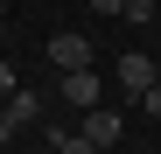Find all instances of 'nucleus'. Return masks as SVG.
<instances>
[{"mask_svg": "<svg viewBox=\"0 0 161 154\" xmlns=\"http://www.w3.org/2000/svg\"><path fill=\"white\" fill-rule=\"evenodd\" d=\"M154 84H161L154 56H140V49H133V56H119V91H126V98H147Z\"/></svg>", "mask_w": 161, "mask_h": 154, "instance_id": "1", "label": "nucleus"}, {"mask_svg": "<svg viewBox=\"0 0 161 154\" xmlns=\"http://www.w3.org/2000/svg\"><path fill=\"white\" fill-rule=\"evenodd\" d=\"M49 63H56V70H91V42L77 35V28L49 35Z\"/></svg>", "mask_w": 161, "mask_h": 154, "instance_id": "2", "label": "nucleus"}, {"mask_svg": "<svg viewBox=\"0 0 161 154\" xmlns=\"http://www.w3.org/2000/svg\"><path fill=\"white\" fill-rule=\"evenodd\" d=\"M63 105H77V112L98 105V70H63Z\"/></svg>", "mask_w": 161, "mask_h": 154, "instance_id": "3", "label": "nucleus"}, {"mask_svg": "<svg viewBox=\"0 0 161 154\" xmlns=\"http://www.w3.org/2000/svg\"><path fill=\"white\" fill-rule=\"evenodd\" d=\"M77 133H84V140H98V147H112V140L126 133V119H119V112H105V105H91V112H84V126H77Z\"/></svg>", "mask_w": 161, "mask_h": 154, "instance_id": "4", "label": "nucleus"}, {"mask_svg": "<svg viewBox=\"0 0 161 154\" xmlns=\"http://www.w3.org/2000/svg\"><path fill=\"white\" fill-rule=\"evenodd\" d=\"M7 112H14V119H21V126H28V119H35V112H42V98H35V91H28V84H21V91H14V98H7Z\"/></svg>", "mask_w": 161, "mask_h": 154, "instance_id": "5", "label": "nucleus"}, {"mask_svg": "<svg viewBox=\"0 0 161 154\" xmlns=\"http://www.w3.org/2000/svg\"><path fill=\"white\" fill-rule=\"evenodd\" d=\"M56 154H105V147L84 140V133H56Z\"/></svg>", "mask_w": 161, "mask_h": 154, "instance_id": "6", "label": "nucleus"}, {"mask_svg": "<svg viewBox=\"0 0 161 154\" xmlns=\"http://www.w3.org/2000/svg\"><path fill=\"white\" fill-rule=\"evenodd\" d=\"M126 21H133V28H147V21H154V0H126Z\"/></svg>", "mask_w": 161, "mask_h": 154, "instance_id": "7", "label": "nucleus"}, {"mask_svg": "<svg viewBox=\"0 0 161 154\" xmlns=\"http://www.w3.org/2000/svg\"><path fill=\"white\" fill-rule=\"evenodd\" d=\"M14 91H21V77H14V63H0V105H7Z\"/></svg>", "mask_w": 161, "mask_h": 154, "instance_id": "8", "label": "nucleus"}, {"mask_svg": "<svg viewBox=\"0 0 161 154\" xmlns=\"http://www.w3.org/2000/svg\"><path fill=\"white\" fill-rule=\"evenodd\" d=\"M14 126H21V119H14L7 105H0V147H7V140H14Z\"/></svg>", "mask_w": 161, "mask_h": 154, "instance_id": "9", "label": "nucleus"}, {"mask_svg": "<svg viewBox=\"0 0 161 154\" xmlns=\"http://www.w3.org/2000/svg\"><path fill=\"white\" fill-rule=\"evenodd\" d=\"M91 14H126V0H91Z\"/></svg>", "mask_w": 161, "mask_h": 154, "instance_id": "10", "label": "nucleus"}, {"mask_svg": "<svg viewBox=\"0 0 161 154\" xmlns=\"http://www.w3.org/2000/svg\"><path fill=\"white\" fill-rule=\"evenodd\" d=\"M140 105H147V119H161V84H154V91L140 98Z\"/></svg>", "mask_w": 161, "mask_h": 154, "instance_id": "11", "label": "nucleus"}, {"mask_svg": "<svg viewBox=\"0 0 161 154\" xmlns=\"http://www.w3.org/2000/svg\"><path fill=\"white\" fill-rule=\"evenodd\" d=\"M154 70H161V56H154Z\"/></svg>", "mask_w": 161, "mask_h": 154, "instance_id": "12", "label": "nucleus"}]
</instances>
